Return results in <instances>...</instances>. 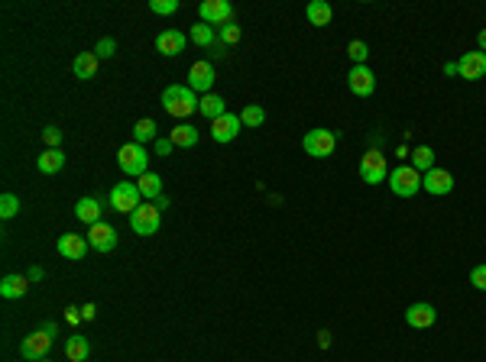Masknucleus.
I'll list each match as a JSON object with an SVG mask.
<instances>
[{
	"instance_id": "09e8293b",
	"label": "nucleus",
	"mask_w": 486,
	"mask_h": 362,
	"mask_svg": "<svg viewBox=\"0 0 486 362\" xmlns=\"http://www.w3.org/2000/svg\"><path fill=\"white\" fill-rule=\"evenodd\" d=\"M477 46H480V52H486V29L477 36Z\"/></svg>"
},
{
	"instance_id": "c756f323",
	"label": "nucleus",
	"mask_w": 486,
	"mask_h": 362,
	"mask_svg": "<svg viewBox=\"0 0 486 362\" xmlns=\"http://www.w3.org/2000/svg\"><path fill=\"white\" fill-rule=\"evenodd\" d=\"M240 123L250 126V130H256V126L266 123V110H263L260 104H247L243 110H240Z\"/></svg>"
},
{
	"instance_id": "a19ab883",
	"label": "nucleus",
	"mask_w": 486,
	"mask_h": 362,
	"mask_svg": "<svg viewBox=\"0 0 486 362\" xmlns=\"http://www.w3.org/2000/svg\"><path fill=\"white\" fill-rule=\"evenodd\" d=\"M26 279H29V281H43V279H46V272L39 269V265H33V269L26 272Z\"/></svg>"
},
{
	"instance_id": "58836bf2",
	"label": "nucleus",
	"mask_w": 486,
	"mask_h": 362,
	"mask_svg": "<svg viewBox=\"0 0 486 362\" xmlns=\"http://www.w3.org/2000/svg\"><path fill=\"white\" fill-rule=\"evenodd\" d=\"M65 321H69L71 327H75V324H81V321H85V317H81V307H65Z\"/></svg>"
},
{
	"instance_id": "a211bd4d",
	"label": "nucleus",
	"mask_w": 486,
	"mask_h": 362,
	"mask_svg": "<svg viewBox=\"0 0 486 362\" xmlns=\"http://www.w3.org/2000/svg\"><path fill=\"white\" fill-rule=\"evenodd\" d=\"M457 68H460L464 81H480V78H486V52H464Z\"/></svg>"
},
{
	"instance_id": "5701e85b",
	"label": "nucleus",
	"mask_w": 486,
	"mask_h": 362,
	"mask_svg": "<svg viewBox=\"0 0 486 362\" xmlns=\"http://www.w3.org/2000/svg\"><path fill=\"white\" fill-rule=\"evenodd\" d=\"M62 165H65V152H62V149H46V152L36 159V168H39L43 175L62 172Z\"/></svg>"
},
{
	"instance_id": "aec40b11",
	"label": "nucleus",
	"mask_w": 486,
	"mask_h": 362,
	"mask_svg": "<svg viewBox=\"0 0 486 362\" xmlns=\"http://www.w3.org/2000/svg\"><path fill=\"white\" fill-rule=\"evenodd\" d=\"M101 201L98 197H81V201L75 204V217L81 223H88V227H94V223H101Z\"/></svg>"
},
{
	"instance_id": "ddd939ff",
	"label": "nucleus",
	"mask_w": 486,
	"mask_h": 362,
	"mask_svg": "<svg viewBox=\"0 0 486 362\" xmlns=\"http://www.w3.org/2000/svg\"><path fill=\"white\" fill-rule=\"evenodd\" d=\"M347 88H350V94H357V98H370L376 90L373 71H370L367 65H353L350 75H347Z\"/></svg>"
},
{
	"instance_id": "49530a36",
	"label": "nucleus",
	"mask_w": 486,
	"mask_h": 362,
	"mask_svg": "<svg viewBox=\"0 0 486 362\" xmlns=\"http://www.w3.org/2000/svg\"><path fill=\"white\" fill-rule=\"evenodd\" d=\"M43 330H46V333H49V336H56V333H59V327H56V324H52V321H46V324H43Z\"/></svg>"
},
{
	"instance_id": "2f4dec72",
	"label": "nucleus",
	"mask_w": 486,
	"mask_h": 362,
	"mask_svg": "<svg viewBox=\"0 0 486 362\" xmlns=\"http://www.w3.org/2000/svg\"><path fill=\"white\" fill-rule=\"evenodd\" d=\"M347 56H350V62H353V65H367L370 46H367V42H360V39H353L350 46H347Z\"/></svg>"
},
{
	"instance_id": "39448f33",
	"label": "nucleus",
	"mask_w": 486,
	"mask_h": 362,
	"mask_svg": "<svg viewBox=\"0 0 486 362\" xmlns=\"http://www.w3.org/2000/svg\"><path fill=\"white\" fill-rule=\"evenodd\" d=\"M107 201H111V207L120 210V214H133V210L143 204L140 185H136V181H120V185H113V188H111Z\"/></svg>"
},
{
	"instance_id": "b1692460",
	"label": "nucleus",
	"mask_w": 486,
	"mask_h": 362,
	"mask_svg": "<svg viewBox=\"0 0 486 362\" xmlns=\"http://www.w3.org/2000/svg\"><path fill=\"white\" fill-rule=\"evenodd\" d=\"M198 110H201V117H208L214 123L218 117H224V113H227V100L221 98V94H205V98H201V104H198Z\"/></svg>"
},
{
	"instance_id": "9b49d317",
	"label": "nucleus",
	"mask_w": 486,
	"mask_h": 362,
	"mask_svg": "<svg viewBox=\"0 0 486 362\" xmlns=\"http://www.w3.org/2000/svg\"><path fill=\"white\" fill-rule=\"evenodd\" d=\"M49 349H52V336L46 333V330H36V333L23 336V343H20V356H23V359H29V362L46 359V353H49Z\"/></svg>"
},
{
	"instance_id": "473e14b6",
	"label": "nucleus",
	"mask_w": 486,
	"mask_h": 362,
	"mask_svg": "<svg viewBox=\"0 0 486 362\" xmlns=\"http://www.w3.org/2000/svg\"><path fill=\"white\" fill-rule=\"evenodd\" d=\"M20 214V197L16 195H4L0 197V217H4V220H10V217H16Z\"/></svg>"
},
{
	"instance_id": "de8ad7c7",
	"label": "nucleus",
	"mask_w": 486,
	"mask_h": 362,
	"mask_svg": "<svg viewBox=\"0 0 486 362\" xmlns=\"http://www.w3.org/2000/svg\"><path fill=\"white\" fill-rule=\"evenodd\" d=\"M318 336H321V340H318V343H321V346H331V333H328V330H321V333H318Z\"/></svg>"
},
{
	"instance_id": "9d476101",
	"label": "nucleus",
	"mask_w": 486,
	"mask_h": 362,
	"mask_svg": "<svg viewBox=\"0 0 486 362\" xmlns=\"http://www.w3.org/2000/svg\"><path fill=\"white\" fill-rule=\"evenodd\" d=\"M214 81H218V75H214V65L211 62H195L188 68V88L195 90V94H211V88H214Z\"/></svg>"
},
{
	"instance_id": "2eb2a0df",
	"label": "nucleus",
	"mask_w": 486,
	"mask_h": 362,
	"mask_svg": "<svg viewBox=\"0 0 486 362\" xmlns=\"http://www.w3.org/2000/svg\"><path fill=\"white\" fill-rule=\"evenodd\" d=\"M88 243H91V249H98V252H113L117 249V230H113L111 223L101 220L88 230Z\"/></svg>"
},
{
	"instance_id": "72a5a7b5",
	"label": "nucleus",
	"mask_w": 486,
	"mask_h": 362,
	"mask_svg": "<svg viewBox=\"0 0 486 362\" xmlns=\"http://www.w3.org/2000/svg\"><path fill=\"white\" fill-rule=\"evenodd\" d=\"M178 0H149V10L153 14H159V16H169V14H178Z\"/></svg>"
},
{
	"instance_id": "79ce46f5",
	"label": "nucleus",
	"mask_w": 486,
	"mask_h": 362,
	"mask_svg": "<svg viewBox=\"0 0 486 362\" xmlns=\"http://www.w3.org/2000/svg\"><path fill=\"white\" fill-rule=\"evenodd\" d=\"M227 56V46H224V42H214V46H211V58H224Z\"/></svg>"
},
{
	"instance_id": "c9c22d12",
	"label": "nucleus",
	"mask_w": 486,
	"mask_h": 362,
	"mask_svg": "<svg viewBox=\"0 0 486 362\" xmlns=\"http://www.w3.org/2000/svg\"><path fill=\"white\" fill-rule=\"evenodd\" d=\"M43 143H46V149H59V146H62V130H59V126H46V130H43Z\"/></svg>"
},
{
	"instance_id": "0eeeda50",
	"label": "nucleus",
	"mask_w": 486,
	"mask_h": 362,
	"mask_svg": "<svg viewBox=\"0 0 486 362\" xmlns=\"http://www.w3.org/2000/svg\"><path fill=\"white\" fill-rule=\"evenodd\" d=\"M360 178L367 185H383L389 178V168H386V155L380 149H370L363 159H360Z\"/></svg>"
},
{
	"instance_id": "7ed1b4c3",
	"label": "nucleus",
	"mask_w": 486,
	"mask_h": 362,
	"mask_svg": "<svg viewBox=\"0 0 486 362\" xmlns=\"http://www.w3.org/2000/svg\"><path fill=\"white\" fill-rule=\"evenodd\" d=\"M159 223H162V210L156 207L153 201H143L140 207L130 214V230H133L136 237H153V233H159Z\"/></svg>"
},
{
	"instance_id": "4be33fe9",
	"label": "nucleus",
	"mask_w": 486,
	"mask_h": 362,
	"mask_svg": "<svg viewBox=\"0 0 486 362\" xmlns=\"http://www.w3.org/2000/svg\"><path fill=\"white\" fill-rule=\"evenodd\" d=\"M26 281L29 279H23V275H4L0 279V298H7V301H16V298H23L26 294Z\"/></svg>"
},
{
	"instance_id": "e433bc0d",
	"label": "nucleus",
	"mask_w": 486,
	"mask_h": 362,
	"mask_svg": "<svg viewBox=\"0 0 486 362\" xmlns=\"http://www.w3.org/2000/svg\"><path fill=\"white\" fill-rule=\"evenodd\" d=\"M113 52H117V42H113L111 36H104V39H98V49H94V56H98V58H111Z\"/></svg>"
},
{
	"instance_id": "4468645a",
	"label": "nucleus",
	"mask_w": 486,
	"mask_h": 362,
	"mask_svg": "<svg viewBox=\"0 0 486 362\" xmlns=\"http://www.w3.org/2000/svg\"><path fill=\"white\" fill-rule=\"evenodd\" d=\"M435 321H437V311L428 301L409 304V311H405V324H409L412 330H428V327H435Z\"/></svg>"
},
{
	"instance_id": "f3484780",
	"label": "nucleus",
	"mask_w": 486,
	"mask_h": 362,
	"mask_svg": "<svg viewBox=\"0 0 486 362\" xmlns=\"http://www.w3.org/2000/svg\"><path fill=\"white\" fill-rule=\"evenodd\" d=\"M185 42H188V36L178 33V29H162L159 36H156V52L159 56H182L185 52Z\"/></svg>"
},
{
	"instance_id": "dca6fc26",
	"label": "nucleus",
	"mask_w": 486,
	"mask_h": 362,
	"mask_svg": "<svg viewBox=\"0 0 486 362\" xmlns=\"http://www.w3.org/2000/svg\"><path fill=\"white\" fill-rule=\"evenodd\" d=\"M88 237H81V233H62L56 243V249L62 252L65 259H71V262H78V259H85L88 256Z\"/></svg>"
},
{
	"instance_id": "ea45409f",
	"label": "nucleus",
	"mask_w": 486,
	"mask_h": 362,
	"mask_svg": "<svg viewBox=\"0 0 486 362\" xmlns=\"http://www.w3.org/2000/svg\"><path fill=\"white\" fill-rule=\"evenodd\" d=\"M172 140H156V155H162V159H166V155H172Z\"/></svg>"
},
{
	"instance_id": "f257e3e1",
	"label": "nucleus",
	"mask_w": 486,
	"mask_h": 362,
	"mask_svg": "<svg viewBox=\"0 0 486 362\" xmlns=\"http://www.w3.org/2000/svg\"><path fill=\"white\" fill-rule=\"evenodd\" d=\"M198 104H201V98H198L188 84H169V88L162 90V110L176 120L191 117V113L198 110Z\"/></svg>"
},
{
	"instance_id": "cd10ccee",
	"label": "nucleus",
	"mask_w": 486,
	"mask_h": 362,
	"mask_svg": "<svg viewBox=\"0 0 486 362\" xmlns=\"http://www.w3.org/2000/svg\"><path fill=\"white\" fill-rule=\"evenodd\" d=\"M188 39L195 42V46H201V49H211L214 42H218V36H214V26H208V23H198V26H191Z\"/></svg>"
},
{
	"instance_id": "4c0bfd02",
	"label": "nucleus",
	"mask_w": 486,
	"mask_h": 362,
	"mask_svg": "<svg viewBox=\"0 0 486 362\" xmlns=\"http://www.w3.org/2000/svg\"><path fill=\"white\" fill-rule=\"evenodd\" d=\"M470 285L477 291H486V265H473L470 269Z\"/></svg>"
},
{
	"instance_id": "c03bdc74",
	"label": "nucleus",
	"mask_w": 486,
	"mask_h": 362,
	"mask_svg": "<svg viewBox=\"0 0 486 362\" xmlns=\"http://www.w3.org/2000/svg\"><path fill=\"white\" fill-rule=\"evenodd\" d=\"M444 75H460L457 62H447V65H444Z\"/></svg>"
},
{
	"instance_id": "8fccbe9b",
	"label": "nucleus",
	"mask_w": 486,
	"mask_h": 362,
	"mask_svg": "<svg viewBox=\"0 0 486 362\" xmlns=\"http://www.w3.org/2000/svg\"><path fill=\"white\" fill-rule=\"evenodd\" d=\"M39 362H49V359H39Z\"/></svg>"
},
{
	"instance_id": "f8f14e48",
	"label": "nucleus",
	"mask_w": 486,
	"mask_h": 362,
	"mask_svg": "<svg viewBox=\"0 0 486 362\" xmlns=\"http://www.w3.org/2000/svg\"><path fill=\"white\" fill-rule=\"evenodd\" d=\"M240 130H243V123H240V113H231L227 110L224 117H218L211 123V140L214 143H233L240 136Z\"/></svg>"
},
{
	"instance_id": "7c9ffc66",
	"label": "nucleus",
	"mask_w": 486,
	"mask_h": 362,
	"mask_svg": "<svg viewBox=\"0 0 486 362\" xmlns=\"http://www.w3.org/2000/svg\"><path fill=\"white\" fill-rule=\"evenodd\" d=\"M156 140V123L149 117H143V120H136L133 123V143H140V146H146V143H153Z\"/></svg>"
},
{
	"instance_id": "f03ea898",
	"label": "nucleus",
	"mask_w": 486,
	"mask_h": 362,
	"mask_svg": "<svg viewBox=\"0 0 486 362\" xmlns=\"http://www.w3.org/2000/svg\"><path fill=\"white\" fill-rule=\"evenodd\" d=\"M117 165L123 168V175L143 178V175L149 172V152H146V146H140V143H127V146H120Z\"/></svg>"
},
{
	"instance_id": "393cba45",
	"label": "nucleus",
	"mask_w": 486,
	"mask_h": 362,
	"mask_svg": "<svg viewBox=\"0 0 486 362\" xmlns=\"http://www.w3.org/2000/svg\"><path fill=\"white\" fill-rule=\"evenodd\" d=\"M169 140H172V146H178V149H195L198 146V130L191 123H178L176 130L169 133Z\"/></svg>"
},
{
	"instance_id": "6ab92c4d",
	"label": "nucleus",
	"mask_w": 486,
	"mask_h": 362,
	"mask_svg": "<svg viewBox=\"0 0 486 362\" xmlns=\"http://www.w3.org/2000/svg\"><path fill=\"white\" fill-rule=\"evenodd\" d=\"M98 62L101 58L94 56V52H81V56H75V62H71V71H75V78H81V81H91V78H98Z\"/></svg>"
},
{
	"instance_id": "1a4fd4ad",
	"label": "nucleus",
	"mask_w": 486,
	"mask_h": 362,
	"mask_svg": "<svg viewBox=\"0 0 486 362\" xmlns=\"http://www.w3.org/2000/svg\"><path fill=\"white\" fill-rule=\"evenodd\" d=\"M422 191H428L431 197H444L454 191V175L447 168H431V172L422 175Z\"/></svg>"
},
{
	"instance_id": "c85d7f7f",
	"label": "nucleus",
	"mask_w": 486,
	"mask_h": 362,
	"mask_svg": "<svg viewBox=\"0 0 486 362\" xmlns=\"http://www.w3.org/2000/svg\"><path fill=\"white\" fill-rule=\"evenodd\" d=\"M412 168H415V172H431V168H435V149L431 146H418L415 152H412Z\"/></svg>"
},
{
	"instance_id": "412c9836",
	"label": "nucleus",
	"mask_w": 486,
	"mask_h": 362,
	"mask_svg": "<svg viewBox=\"0 0 486 362\" xmlns=\"http://www.w3.org/2000/svg\"><path fill=\"white\" fill-rule=\"evenodd\" d=\"M305 16H308L311 26H331L334 10H331V4H324V0H311L308 7H305Z\"/></svg>"
},
{
	"instance_id": "423d86ee",
	"label": "nucleus",
	"mask_w": 486,
	"mask_h": 362,
	"mask_svg": "<svg viewBox=\"0 0 486 362\" xmlns=\"http://www.w3.org/2000/svg\"><path fill=\"white\" fill-rule=\"evenodd\" d=\"M305 152L315 155V159H328V155H334V149H338V133L331 130H308L302 140Z\"/></svg>"
},
{
	"instance_id": "bb28decb",
	"label": "nucleus",
	"mask_w": 486,
	"mask_h": 362,
	"mask_svg": "<svg viewBox=\"0 0 486 362\" xmlns=\"http://www.w3.org/2000/svg\"><path fill=\"white\" fill-rule=\"evenodd\" d=\"M136 185H140V195L146 197V201H156V197H162V178H159L156 172H146L140 181H136Z\"/></svg>"
},
{
	"instance_id": "f704fd0d",
	"label": "nucleus",
	"mask_w": 486,
	"mask_h": 362,
	"mask_svg": "<svg viewBox=\"0 0 486 362\" xmlns=\"http://www.w3.org/2000/svg\"><path fill=\"white\" fill-rule=\"evenodd\" d=\"M240 26L237 23H227V26H221V33H218V42H224V46H237L240 42Z\"/></svg>"
},
{
	"instance_id": "37998d69",
	"label": "nucleus",
	"mask_w": 486,
	"mask_h": 362,
	"mask_svg": "<svg viewBox=\"0 0 486 362\" xmlns=\"http://www.w3.org/2000/svg\"><path fill=\"white\" fill-rule=\"evenodd\" d=\"M81 317H85V321H94V317H98V307L85 304V307H81Z\"/></svg>"
},
{
	"instance_id": "a18cd8bd",
	"label": "nucleus",
	"mask_w": 486,
	"mask_h": 362,
	"mask_svg": "<svg viewBox=\"0 0 486 362\" xmlns=\"http://www.w3.org/2000/svg\"><path fill=\"white\" fill-rule=\"evenodd\" d=\"M156 207H159V210H166V207H169V195H162V197H156Z\"/></svg>"
},
{
	"instance_id": "20e7f679",
	"label": "nucleus",
	"mask_w": 486,
	"mask_h": 362,
	"mask_svg": "<svg viewBox=\"0 0 486 362\" xmlns=\"http://www.w3.org/2000/svg\"><path fill=\"white\" fill-rule=\"evenodd\" d=\"M389 188L395 197H415L422 191V172H415L412 165H399L389 172Z\"/></svg>"
},
{
	"instance_id": "6e6552de",
	"label": "nucleus",
	"mask_w": 486,
	"mask_h": 362,
	"mask_svg": "<svg viewBox=\"0 0 486 362\" xmlns=\"http://www.w3.org/2000/svg\"><path fill=\"white\" fill-rule=\"evenodd\" d=\"M198 16H201V23H208V26H227L233 16V7L227 0H201V4H198Z\"/></svg>"
},
{
	"instance_id": "a878e982",
	"label": "nucleus",
	"mask_w": 486,
	"mask_h": 362,
	"mask_svg": "<svg viewBox=\"0 0 486 362\" xmlns=\"http://www.w3.org/2000/svg\"><path fill=\"white\" fill-rule=\"evenodd\" d=\"M65 356H69L71 362H88V356H91L88 336H69V340H65Z\"/></svg>"
}]
</instances>
